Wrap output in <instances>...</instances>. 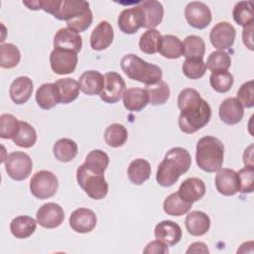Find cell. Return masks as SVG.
<instances>
[{"instance_id": "cell-1", "label": "cell", "mask_w": 254, "mask_h": 254, "mask_svg": "<svg viewBox=\"0 0 254 254\" xmlns=\"http://www.w3.org/2000/svg\"><path fill=\"white\" fill-rule=\"evenodd\" d=\"M178 107L181 110L179 127L186 134L195 133L210 120L211 108L208 102L202 99L199 92L193 88H185L180 92Z\"/></svg>"}, {"instance_id": "cell-2", "label": "cell", "mask_w": 254, "mask_h": 254, "mask_svg": "<svg viewBox=\"0 0 254 254\" xmlns=\"http://www.w3.org/2000/svg\"><path fill=\"white\" fill-rule=\"evenodd\" d=\"M191 165V157L188 150L182 147L170 149L157 169V183L165 188L175 185L179 178L187 173Z\"/></svg>"}, {"instance_id": "cell-3", "label": "cell", "mask_w": 254, "mask_h": 254, "mask_svg": "<svg viewBox=\"0 0 254 254\" xmlns=\"http://www.w3.org/2000/svg\"><path fill=\"white\" fill-rule=\"evenodd\" d=\"M224 146L214 136H204L196 143L195 162L199 169L206 173L218 171L223 164Z\"/></svg>"}, {"instance_id": "cell-4", "label": "cell", "mask_w": 254, "mask_h": 254, "mask_svg": "<svg viewBox=\"0 0 254 254\" xmlns=\"http://www.w3.org/2000/svg\"><path fill=\"white\" fill-rule=\"evenodd\" d=\"M124 73L131 79L152 85L162 80L163 71L160 66L147 63L134 54L125 55L120 62Z\"/></svg>"}, {"instance_id": "cell-5", "label": "cell", "mask_w": 254, "mask_h": 254, "mask_svg": "<svg viewBox=\"0 0 254 254\" xmlns=\"http://www.w3.org/2000/svg\"><path fill=\"white\" fill-rule=\"evenodd\" d=\"M76 181L84 192L92 199H102L108 192V184L104 174L93 172L83 164L76 170Z\"/></svg>"}, {"instance_id": "cell-6", "label": "cell", "mask_w": 254, "mask_h": 254, "mask_svg": "<svg viewBox=\"0 0 254 254\" xmlns=\"http://www.w3.org/2000/svg\"><path fill=\"white\" fill-rule=\"evenodd\" d=\"M59 189L57 176L46 170H42L33 175L30 181V191L39 199H46L54 196Z\"/></svg>"}, {"instance_id": "cell-7", "label": "cell", "mask_w": 254, "mask_h": 254, "mask_svg": "<svg viewBox=\"0 0 254 254\" xmlns=\"http://www.w3.org/2000/svg\"><path fill=\"white\" fill-rule=\"evenodd\" d=\"M5 170L8 176L14 181H24L32 173L33 162L31 157L20 151L10 153L5 162Z\"/></svg>"}, {"instance_id": "cell-8", "label": "cell", "mask_w": 254, "mask_h": 254, "mask_svg": "<svg viewBox=\"0 0 254 254\" xmlns=\"http://www.w3.org/2000/svg\"><path fill=\"white\" fill-rule=\"evenodd\" d=\"M50 64L56 74L71 73L77 64V53L64 49H54L50 55Z\"/></svg>"}, {"instance_id": "cell-9", "label": "cell", "mask_w": 254, "mask_h": 254, "mask_svg": "<svg viewBox=\"0 0 254 254\" xmlns=\"http://www.w3.org/2000/svg\"><path fill=\"white\" fill-rule=\"evenodd\" d=\"M125 87L126 83L122 76L115 71H109L104 74V86L99 96L106 103H116L123 96Z\"/></svg>"}, {"instance_id": "cell-10", "label": "cell", "mask_w": 254, "mask_h": 254, "mask_svg": "<svg viewBox=\"0 0 254 254\" xmlns=\"http://www.w3.org/2000/svg\"><path fill=\"white\" fill-rule=\"evenodd\" d=\"M185 16L189 25L198 30L206 28L212 19L208 6L199 1L190 2L185 8Z\"/></svg>"}, {"instance_id": "cell-11", "label": "cell", "mask_w": 254, "mask_h": 254, "mask_svg": "<svg viewBox=\"0 0 254 254\" xmlns=\"http://www.w3.org/2000/svg\"><path fill=\"white\" fill-rule=\"evenodd\" d=\"M37 222L44 228L53 229L59 227L64 219L63 207L56 202H47L40 206L36 214Z\"/></svg>"}, {"instance_id": "cell-12", "label": "cell", "mask_w": 254, "mask_h": 254, "mask_svg": "<svg viewBox=\"0 0 254 254\" xmlns=\"http://www.w3.org/2000/svg\"><path fill=\"white\" fill-rule=\"evenodd\" d=\"M236 37L235 28L228 22L217 23L209 33L211 45L217 50H226L232 47Z\"/></svg>"}, {"instance_id": "cell-13", "label": "cell", "mask_w": 254, "mask_h": 254, "mask_svg": "<svg viewBox=\"0 0 254 254\" xmlns=\"http://www.w3.org/2000/svg\"><path fill=\"white\" fill-rule=\"evenodd\" d=\"M118 27L124 34L132 35L144 25L143 11L140 5L124 9L118 16Z\"/></svg>"}, {"instance_id": "cell-14", "label": "cell", "mask_w": 254, "mask_h": 254, "mask_svg": "<svg viewBox=\"0 0 254 254\" xmlns=\"http://www.w3.org/2000/svg\"><path fill=\"white\" fill-rule=\"evenodd\" d=\"M216 172L214 182L216 190L220 194L231 196L239 191L240 184L237 172L227 168H220Z\"/></svg>"}, {"instance_id": "cell-15", "label": "cell", "mask_w": 254, "mask_h": 254, "mask_svg": "<svg viewBox=\"0 0 254 254\" xmlns=\"http://www.w3.org/2000/svg\"><path fill=\"white\" fill-rule=\"evenodd\" d=\"M97 222L94 211L89 208L79 207L73 210L69 216V226L77 233H88L92 231Z\"/></svg>"}, {"instance_id": "cell-16", "label": "cell", "mask_w": 254, "mask_h": 254, "mask_svg": "<svg viewBox=\"0 0 254 254\" xmlns=\"http://www.w3.org/2000/svg\"><path fill=\"white\" fill-rule=\"evenodd\" d=\"M218 114L225 124L235 125L244 116V107L236 97H227L219 105Z\"/></svg>"}, {"instance_id": "cell-17", "label": "cell", "mask_w": 254, "mask_h": 254, "mask_svg": "<svg viewBox=\"0 0 254 254\" xmlns=\"http://www.w3.org/2000/svg\"><path fill=\"white\" fill-rule=\"evenodd\" d=\"M156 239L163 241L169 246H175L182 238L181 226L173 220H163L159 222L154 229Z\"/></svg>"}, {"instance_id": "cell-18", "label": "cell", "mask_w": 254, "mask_h": 254, "mask_svg": "<svg viewBox=\"0 0 254 254\" xmlns=\"http://www.w3.org/2000/svg\"><path fill=\"white\" fill-rule=\"evenodd\" d=\"M54 48L78 53L82 48V38L79 33L74 30L69 28H61L54 37Z\"/></svg>"}, {"instance_id": "cell-19", "label": "cell", "mask_w": 254, "mask_h": 254, "mask_svg": "<svg viewBox=\"0 0 254 254\" xmlns=\"http://www.w3.org/2000/svg\"><path fill=\"white\" fill-rule=\"evenodd\" d=\"M89 9V3L82 0H60V5L54 14L58 20L66 22L73 20Z\"/></svg>"}, {"instance_id": "cell-20", "label": "cell", "mask_w": 254, "mask_h": 254, "mask_svg": "<svg viewBox=\"0 0 254 254\" xmlns=\"http://www.w3.org/2000/svg\"><path fill=\"white\" fill-rule=\"evenodd\" d=\"M114 31L107 21H101L92 30L90 35V47L94 51H103L113 42Z\"/></svg>"}, {"instance_id": "cell-21", "label": "cell", "mask_w": 254, "mask_h": 254, "mask_svg": "<svg viewBox=\"0 0 254 254\" xmlns=\"http://www.w3.org/2000/svg\"><path fill=\"white\" fill-rule=\"evenodd\" d=\"M178 193L185 201L193 203L205 194V185L201 179L188 178L181 184Z\"/></svg>"}, {"instance_id": "cell-22", "label": "cell", "mask_w": 254, "mask_h": 254, "mask_svg": "<svg viewBox=\"0 0 254 254\" xmlns=\"http://www.w3.org/2000/svg\"><path fill=\"white\" fill-rule=\"evenodd\" d=\"M34 89V83L32 79L28 76H19L14 79L9 88V94L12 101L16 104L26 103Z\"/></svg>"}, {"instance_id": "cell-23", "label": "cell", "mask_w": 254, "mask_h": 254, "mask_svg": "<svg viewBox=\"0 0 254 254\" xmlns=\"http://www.w3.org/2000/svg\"><path fill=\"white\" fill-rule=\"evenodd\" d=\"M143 11L145 29H154L161 24L164 17V7L161 2L156 0H147L139 4Z\"/></svg>"}, {"instance_id": "cell-24", "label": "cell", "mask_w": 254, "mask_h": 254, "mask_svg": "<svg viewBox=\"0 0 254 254\" xmlns=\"http://www.w3.org/2000/svg\"><path fill=\"white\" fill-rule=\"evenodd\" d=\"M123 105L129 111L138 112L150 102L149 94L145 88L130 87L123 93Z\"/></svg>"}, {"instance_id": "cell-25", "label": "cell", "mask_w": 254, "mask_h": 254, "mask_svg": "<svg viewBox=\"0 0 254 254\" xmlns=\"http://www.w3.org/2000/svg\"><path fill=\"white\" fill-rule=\"evenodd\" d=\"M185 225L190 235L201 236L209 230L210 219L205 212L200 210H193L187 214Z\"/></svg>"}, {"instance_id": "cell-26", "label": "cell", "mask_w": 254, "mask_h": 254, "mask_svg": "<svg viewBox=\"0 0 254 254\" xmlns=\"http://www.w3.org/2000/svg\"><path fill=\"white\" fill-rule=\"evenodd\" d=\"M59 103L67 104L75 100L79 94V83L73 78H60L54 82Z\"/></svg>"}, {"instance_id": "cell-27", "label": "cell", "mask_w": 254, "mask_h": 254, "mask_svg": "<svg viewBox=\"0 0 254 254\" xmlns=\"http://www.w3.org/2000/svg\"><path fill=\"white\" fill-rule=\"evenodd\" d=\"M79 88L87 95L100 94L104 86V76L97 70H86L79 76Z\"/></svg>"}, {"instance_id": "cell-28", "label": "cell", "mask_w": 254, "mask_h": 254, "mask_svg": "<svg viewBox=\"0 0 254 254\" xmlns=\"http://www.w3.org/2000/svg\"><path fill=\"white\" fill-rule=\"evenodd\" d=\"M127 175L132 184L137 186L143 185L151 176V165L145 159H135L129 164Z\"/></svg>"}, {"instance_id": "cell-29", "label": "cell", "mask_w": 254, "mask_h": 254, "mask_svg": "<svg viewBox=\"0 0 254 254\" xmlns=\"http://www.w3.org/2000/svg\"><path fill=\"white\" fill-rule=\"evenodd\" d=\"M158 52L167 59L175 60L184 55L183 42L174 35L162 36Z\"/></svg>"}, {"instance_id": "cell-30", "label": "cell", "mask_w": 254, "mask_h": 254, "mask_svg": "<svg viewBox=\"0 0 254 254\" xmlns=\"http://www.w3.org/2000/svg\"><path fill=\"white\" fill-rule=\"evenodd\" d=\"M37 221L28 215H20L12 219L10 230L13 236L19 239L30 237L37 228Z\"/></svg>"}, {"instance_id": "cell-31", "label": "cell", "mask_w": 254, "mask_h": 254, "mask_svg": "<svg viewBox=\"0 0 254 254\" xmlns=\"http://www.w3.org/2000/svg\"><path fill=\"white\" fill-rule=\"evenodd\" d=\"M77 151L78 148L76 143L69 138L59 139L53 147L55 158L63 163H67L73 160L77 155Z\"/></svg>"}, {"instance_id": "cell-32", "label": "cell", "mask_w": 254, "mask_h": 254, "mask_svg": "<svg viewBox=\"0 0 254 254\" xmlns=\"http://www.w3.org/2000/svg\"><path fill=\"white\" fill-rule=\"evenodd\" d=\"M192 206V203L185 201L178 192H173L168 195L163 203L164 211L173 216H181L188 213Z\"/></svg>"}, {"instance_id": "cell-33", "label": "cell", "mask_w": 254, "mask_h": 254, "mask_svg": "<svg viewBox=\"0 0 254 254\" xmlns=\"http://www.w3.org/2000/svg\"><path fill=\"white\" fill-rule=\"evenodd\" d=\"M36 101L42 109H52L59 103L54 83H44L36 91Z\"/></svg>"}, {"instance_id": "cell-34", "label": "cell", "mask_w": 254, "mask_h": 254, "mask_svg": "<svg viewBox=\"0 0 254 254\" xmlns=\"http://www.w3.org/2000/svg\"><path fill=\"white\" fill-rule=\"evenodd\" d=\"M128 139L127 129L119 123L109 125L104 132L105 143L112 148H119L123 146Z\"/></svg>"}, {"instance_id": "cell-35", "label": "cell", "mask_w": 254, "mask_h": 254, "mask_svg": "<svg viewBox=\"0 0 254 254\" xmlns=\"http://www.w3.org/2000/svg\"><path fill=\"white\" fill-rule=\"evenodd\" d=\"M184 55L186 59H203L205 53V44L202 38L190 35L186 37L183 43Z\"/></svg>"}, {"instance_id": "cell-36", "label": "cell", "mask_w": 254, "mask_h": 254, "mask_svg": "<svg viewBox=\"0 0 254 254\" xmlns=\"http://www.w3.org/2000/svg\"><path fill=\"white\" fill-rule=\"evenodd\" d=\"M21 61L19 49L11 43L1 44L0 46V66L2 68H13Z\"/></svg>"}, {"instance_id": "cell-37", "label": "cell", "mask_w": 254, "mask_h": 254, "mask_svg": "<svg viewBox=\"0 0 254 254\" xmlns=\"http://www.w3.org/2000/svg\"><path fill=\"white\" fill-rule=\"evenodd\" d=\"M232 16L234 21L243 28L254 23L253 3L251 1H240L235 4Z\"/></svg>"}, {"instance_id": "cell-38", "label": "cell", "mask_w": 254, "mask_h": 254, "mask_svg": "<svg viewBox=\"0 0 254 254\" xmlns=\"http://www.w3.org/2000/svg\"><path fill=\"white\" fill-rule=\"evenodd\" d=\"M12 140L21 148H31L37 142V132L28 122L20 121V130Z\"/></svg>"}, {"instance_id": "cell-39", "label": "cell", "mask_w": 254, "mask_h": 254, "mask_svg": "<svg viewBox=\"0 0 254 254\" xmlns=\"http://www.w3.org/2000/svg\"><path fill=\"white\" fill-rule=\"evenodd\" d=\"M162 35L156 29H149L143 33L139 40L140 51L147 55H154L158 53Z\"/></svg>"}, {"instance_id": "cell-40", "label": "cell", "mask_w": 254, "mask_h": 254, "mask_svg": "<svg viewBox=\"0 0 254 254\" xmlns=\"http://www.w3.org/2000/svg\"><path fill=\"white\" fill-rule=\"evenodd\" d=\"M83 165L93 172L104 174L109 165V157L101 150H93L87 154Z\"/></svg>"}, {"instance_id": "cell-41", "label": "cell", "mask_w": 254, "mask_h": 254, "mask_svg": "<svg viewBox=\"0 0 254 254\" xmlns=\"http://www.w3.org/2000/svg\"><path fill=\"white\" fill-rule=\"evenodd\" d=\"M234 82L233 75L227 70L212 71L209 76V83L211 87L220 93H225L230 90Z\"/></svg>"}, {"instance_id": "cell-42", "label": "cell", "mask_w": 254, "mask_h": 254, "mask_svg": "<svg viewBox=\"0 0 254 254\" xmlns=\"http://www.w3.org/2000/svg\"><path fill=\"white\" fill-rule=\"evenodd\" d=\"M145 89L147 90L150 102L153 105H162L166 103L171 94L169 85L163 80L152 85H147Z\"/></svg>"}, {"instance_id": "cell-43", "label": "cell", "mask_w": 254, "mask_h": 254, "mask_svg": "<svg viewBox=\"0 0 254 254\" xmlns=\"http://www.w3.org/2000/svg\"><path fill=\"white\" fill-rule=\"evenodd\" d=\"M206 68L211 72L218 70H228L231 65V58L224 51H214L212 52L206 61Z\"/></svg>"}, {"instance_id": "cell-44", "label": "cell", "mask_w": 254, "mask_h": 254, "mask_svg": "<svg viewBox=\"0 0 254 254\" xmlns=\"http://www.w3.org/2000/svg\"><path fill=\"white\" fill-rule=\"evenodd\" d=\"M20 130V121L12 114L0 116V137L2 139H13Z\"/></svg>"}, {"instance_id": "cell-45", "label": "cell", "mask_w": 254, "mask_h": 254, "mask_svg": "<svg viewBox=\"0 0 254 254\" xmlns=\"http://www.w3.org/2000/svg\"><path fill=\"white\" fill-rule=\"evenodd\" d=\"M182 68L187 77L190 79H198L204 75L206 64L202 59H186Z\"/></svg>"}, {"instance_id": "cell-46", "label": "cell", "mask_w": 254, "mask_h": 254, "mask_svg": "<svg viewBox=\"0 0 254 254\" xmlns=\"http://www.w3.org/2000/svg\"><path fill=\"white\" fill-rule=\"evenodd\" d=\"M239 191L242 193H250L254 190V168L253 166H245L238 173Z\"/></svg>"}, {"instance_id": "cell-47", "label": "cell", "mask_w": 254, "mask_h": 254, "mask_svg": "<svg viewBox=\"0 0 254 254\" xmlns=\"http://www.w3.org/2000/svg\"><path fill=\"white\" fill-rule=\"evenodd\" d=\"M237 99L243 107L251 108L254 105V81L244 82L237 91Z\"/></svg>"}, {"instance_id": "cell-48", "label": "cell", "mask_w": 254, "mask_h": 254, "mask_svg": "<svg viewBox=\"0 0 254 254\" xmlns=\"http://www.w3.org/2000/svg\"><path fill=\"white\" fill-rule=\"evenodd\" d=\"M92 20H93L92 12L89 8L77 18L66 22V25H67V28L76 31L77 33H81L90 27V25L92 24Z\"/></svg>"}, {"instance_id": "cell-49", "label": "cell", "mask_w": 254, "mask_h": 254, "mask_svg": "<svg viewBox=\"0 0 254 254\" xmlns=\"http://www.w3.org/2000/svg\"><path fill=\"white\" fill-rule=\"evenodd\" d=\"M145 254H167L169 252L168 245L161 240H153L149 242L143 250Z\"/></svg>"}, {"instance_id": "cell-50", "label": "cell", "mask_w": 254, "mask_h": 254, "mask_svg": "<svg viewBox=\"0 0 254 254\" xmlns=\"http://www.w3.org/2000/svg\"><path fill=\"white\" fill-rule=\"evenodd\" d=\"M186 253L187 254H190V253H194V254L203 253V254H206V253H209V250H208L205 243H203V242H193L189 246Z\"/></svg>"}, {"instance_id": "cell-51", "label": "cell", "mask_w": 254, "mask_h": 254, "mask_svg": "<svg viewBox=\"0 0 254 254\" xmlns=\"http://www.w3.org/2000/svg\"><path fill=\"white\" fill-rule=\"evenodd\" d=\"M252 31H253V23L244 27L243 28V33H242V39L244 45L249 49L253 50V45H252Z\"/></svg>"}]
</instances>
